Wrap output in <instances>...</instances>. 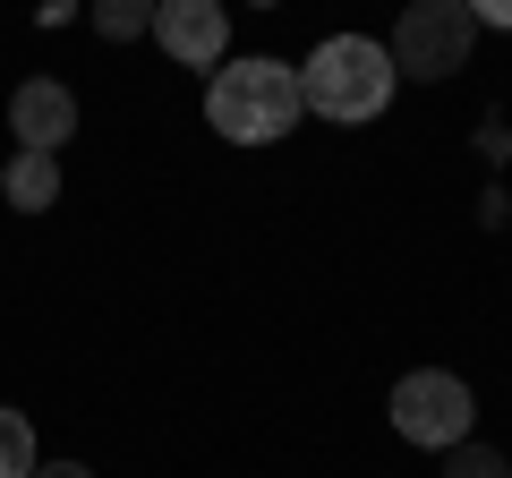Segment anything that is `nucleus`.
<instances>
[{
	"label": "nucleus",
	"mask_w": 512,
	"mask_h": 478,
	"mask_svg": "<svg viewBox=\"0 0 512 478\" xmlns=\"http://www.w3.org/2000/svg\"><path fill=\"white\" fill-rule=\"evenodd\" d=\"M299 120H308V103H299L291 60H222L205 86V129L231 146H282Z\"/></svg>",
	"instance_id": "1"
},
{
	"label": "nucleus",
	"mask_w": 512,
	"mask_h": 478,
	"mask_svg": "<svg viewBox=\"0 0 512 478\" xmlns=\"http://www.w3.org/2000/svg\"><path fill=\"white\" fill-rule=\"evenodd\" d=\"M94 35H103V43L154 35V0H94Z\"/></svg>",
	"instance_id": "8"
},
{
	"label": "nucleus",
	"mask_w": 512,
	"mask_h": 478,
	"mask_svg": "<svg viewBox=\"0 0 512 478\" xmlns=\"http://www.w3.org/2000/svg\"><path fill=\"white\" fill-rule=\"evenodd\" d=\"M9 137L35 154H60L77 137V94L60 86V77H26L18 94H9Z\"/></svg>",
	"instance_id": "6"
},
{
	"label": "nucleus",
	"mask_w": 512,
	"mask_h": 478,
	"mask_svg": "<svg viewBox=\"0 0 512 478\" xmlns=\"http://www.w3.org/2000/svg\"><path fill=\"white\" fill-rule=\"evenodd\" d=\"M478 154H487V163H504V154H512V129H504V120H495V111H487V120H478Z\"/></svg>",
	"instance_id": "11"
},
{
	"label": "nucleus",
	"mask_w": 512,
	"mask_h": 478,
	"mask_svg": "<svg viewBox=\"0 0 512 478\" xmlns=\"http://www.w3.org/2000/svg\"><path fill=\"white\" fill-rule=\"evenodd\" d=\"M461 9H470V26H504L512 35V0H461Z\"/></svg>",
	"instance_id": "12"
},
{
	"label": "nucleus",
	"mask_w": 512,
	"mask_h": 478,
	"mask_svg": "<svg viewBox=\"0 0 512 478\" xmlns=\"http://www.w3.org/2000/svg\"><path fill=\"white\" fill-rule=\"evenodd\" d=\"M444 478H512V461L495 453V444H478V436H461L453 453H444Z\"/></svg>",
	"instance_id": "10"
},
{
	"label": "nucleus",
	"mask_w": 512,
	"mask_h": 478,
	"mask_svg": "<svg viewBox=\"0 0 512 478\" xmlns=\"http://www.w3.org/2000/svg\"><path fill=\"white\" fill-rule=\"evenodd\" d=\"M35 427H26V410H0V478H35Z\"/></svg>",
	"instance_id": "9"
},
{
	"label": "nucleus",
	"mask_w": 512,
	"mask_h": 478,
	"mask_svg": "<svg viewBox=\"0 0 512 478\" xmlns=\"http://www.w3.org/2000/svg\"><path fill=\"white\" fill-rule=\"evenodd\" d=\"M393 52L367 35H325L308 52V69H299V103L316 111V120H342V129H359V120H376L384 103H393Z\"/></svg>",
	"instance_id": "2"
},
{
	"label": "nucleus",
	"mask_w": 512,
	"mask_h": 478,
	"mask_svg": "<svg viewBox=\"0 0 512 478\" xmlns=\"http://www.w3.org/2000/svg\"><path fill=\"white\" fill-rule=\"evenodd\" d=\"M154 43H163L180 69H222L231 18H222V0H154Z\"/></svg>",
	"instance_id": "5"
},
{
	"label": "nucleus",
	"mask_w": 512,
	"mask_h": 478,
	"mask_svg": "<svg viewBox=\"0 0 512 478\" xmlns=\"http://www.w3.org/2000/svg\"><path fill=\"white\" fill-rule=\"evenodd\" d=\"M256 9H274V0H256Z\"/></svg>",
	"instance_id": "14"
},
{
	"label": "nucleus",
	"mask_w": 512,
	"mask_h": 478,
	"mask_svg": "<svg viewBox=\"0 0 512 478\" xmlns=\"http://www.w3.org/2000/svg\"><path fill=\"white\" fill-rule=\"evenodd\" d=\"M470 43H478V26H470V9L461 0H410L402 9V26H393V77H453V69H470Z\"/></svg>",
	"instance_id": "4"
},
{
	"label": "nucleus",
	"mask_w": 512,
	"mask_h": 478,
	"mask_svg": "<svg viewBox=\"0 0 512 478\" xmlns=\"http://www.w3.org/2000/svg\"><path fill=\"white\" fill-rule=\"evenodd\" d=\"M393 436L402 444H419V453H453L461 436H470V419H478V402H470V385H461L453 368H410L402 385H393Z\"/></svg>",
	"instance_id": "3"
},
{
	"label": "nucleus",
	"mask_w": 512,
	"mask_h": 478,
	"mask_svg": "<svg viewBox=\"0 0 512 478\" xmlns=\"http://www.w3.org/2000/svg\"><path fill=\"white\" fill-rule=\"evenodd\" d=\"M35 478H94L86 461H35Z\"/></svg>",
	"instance_id": "13"
},
{
	"label": "nucleus",
	"mask_w": 512,
	"mask_h": 478,
	"mask_svg": "<svg viewBox=\"0 0 512 478\" xmlns=\"http://www.w3.org/2000/svg\"><path fill=\"white\" fill-rule=\"evenodd\" d=\"M0 197L18 205V214H52V205H60V154L18 146V154H9V171H0Z\"/></svg>",
	"instance_id": "7"
}]
</instances>
